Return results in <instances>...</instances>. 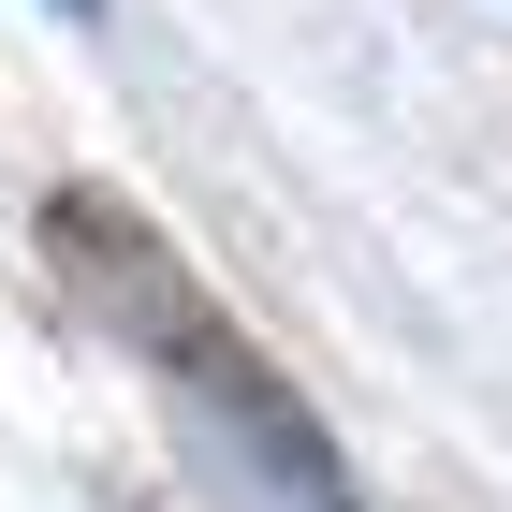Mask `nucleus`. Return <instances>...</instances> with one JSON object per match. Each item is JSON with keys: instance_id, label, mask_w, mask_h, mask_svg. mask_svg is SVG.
<instances>
[{"instance_id": "2", "label": "nucleus", "mask_w": 512, "mask_h": 512, "mask_svg": "<svg viewBox=\"0 0 512 512\" xmlns=\"http://www.w3.org/2000/svg\"><path fill=\"white\" fill-rule=\"evenodd\" d=\"M59 15H103V0H59Z\"/></svg>"}, {"instance_id": "1", "label": "nucleus", "mask_w": 512, "mask_h": 512, "mask_svg": "<svg viewBox=\"0 0 512 512\" xmlns=\"http://www.w3.org/2000/svg\"><path fill=\"white\" fill-rule=\"evenodd\" d=\"M44 249L74 264V293H88L103 322H118V337H132L147 366H176V395H191V410H205L220 439H235V454H249V469H264L293 512H366V498H352V469H337V439H322L308 410H293V381H278V366L249 352V337H235L220 308H205V278L176 264V249H161L147 220H132V205H103V191H59V205H44Z\"/></svg>"}]
</instances>
